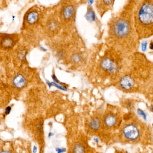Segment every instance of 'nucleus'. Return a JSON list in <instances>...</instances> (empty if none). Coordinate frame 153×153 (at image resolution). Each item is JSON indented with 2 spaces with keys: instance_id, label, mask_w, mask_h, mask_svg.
<instances>
[{
  "instance_id": "9d476101",
  "label": "nucleus",
  "mask_w": 153,
  "mask_h": 153,
  "mask_svg": "<svg viewBox=\"0 0 153 153\" xmlns=\"http://www.w3.org/2000/svg\"><path fill=\"white\" fill-rule=\"evenodd\" d=\"M89 126L92 129L96 130L98 129L100 126V121L97 118H94L89 123Z\"/></svg>"
},
{
  "instance_id": "423d86ee",
  "label": "nucleus",
  "mask_w": 153,
  "mask_h": 153,
  "mask_svg": "<svg viewBox=\"0 0 153 153\" xmlns=\"http://www.w3.org/2000/svg\"><path fill=\"white\" fill-rule=\"evenodd\" d=\"M14 40L10 37H5L2 39L1 45L5 48H10L14 45Z\"/></svg>"
},
{
  "instance_id": "4be33fe9",
  "label": "nucleus",
  "mask_w": 153,
  "mask_h": 153,
  "mask_svg": "<svg viewBox=\"0 0 153 153\" xmlns=\"http://www.w3.org/2000/svg\"><path fill=\"white\" fill-rule=\"evenodd\" d=\"M94 142H95V143H97L99 142V139L96 138V137H95V138H94Z\"/></svg>"
},
{
  "instance_id": "0eeeda50",
  "label": "nucleus",
  "mask_w": 153,
  "mask_h": 153,
  "mask_svg": "<svg viewBox=\"0 0 153 153\" xmlns=\"http://www.w3.org/2000/svg\"><path fill=\"white\" fill-rule=\"evenodd\" d=\"M38 19L39 14L36 11L31 12L27 15V21L30 24H33L36 22Z\"/></svg>"
},
{
  "instance_id": "aec40b11",
  "label": "nucleus",
  "mask_w": 153,
  "mask_h": 153,
  "mask_svg": "<svg viewBox=\"0 0 153 153\" xmlns=\"http://www.w3.org/2000/svg\"><path fill=\"white\" fill-rule=\"evenodd\" d=\"M37 152V148L36 146H34L33 149V153H36Z\"/></svg>"
},
{
  "instance_id": "f8f14e48",
  "label": "nucleus",
  "mask_w": 153,
  "mask_h": 153,
  "mask_svg": "<svg viewBox=\"0 0 153 153\" xmlns=\"http://www.w3.org/2000/svg\"><path fill=\"white\" fill-rule=\"evenodd\" d=\"M74 153H85L84 147L80 144H77L75 146L73 150Z\"/></svg>"
},
{
  "instance_id": "f257e3e1",
  "label": "nucleus",
  "mask_w": 153,
  "mask_h": 153,
  "mask_svg": "<svg viewBox=\"0 0 153 153\" xmlns=\"http://www.w3.org/2000/svg\"><path fill=\"white\" fill-rule=\"evenodd\" d=\"M134 19L137 28L153 29V0H135Z\"/></svg>"
},
{
  "instance_id": "5701e85b",
  "label": "nucleus",
  "mask_w": 153,
  "mask_h": 153,
  "mask_svg": "<svg viewBox=\"0 0 153 153\" xmlns=\"http://www.w3.org/2000/svg\"><path fill=\"white\" fill-rule=\"evenodd\" d=\"M0 153H11L10 152H8V151H2V152H1Z\"/></svg>"
},
{
  "instance_id": "20e7f679",
  "label": "nucleus",
  "mask_w": 153,
  "mask_h": 153,
  "mask_svg": "<svg viewBox=\"0 0 153 153\" xmlns=\"http://www.w3.org/2000/svg\"><path fill=\"white\" fill-rule=\"evenodd\" d=\"M120 85L126 90L131 89L134 85V81L131 77L129 76L123 77L120 80Z\"/></svg>"
},
{
  "instance_id": "f3484780",
  "label": "nucleus",
  "mask_w": 153,
  "mask_h": 153,
  "mask_svg": "<svg viewBox=\"0 0 153 153\" xmlns=\"http://www.w3.org/2000/svg\"><path fill=\"white\" fill-rule=\"evenodd\" d=\"M56 152L57 153H63L66 152V149H61V148H56Z\"/></svg>"
},
{
  "instance_id": "412c9836",
  "label": "nucleus",
  "mask_w": 153,
  "mask_h": 153,
  "mask_svg": "<svg viewBox=\"0 0 153 153\" xmlns=\"http://www.w3.org/2000/svg\"><path fill=\"white\" fill-rule=\"evenodd\" d=\"M150 47L151 49L153 50V42H152L150 44Z\"/></svg>"
},
{
  "instance_id": "b1692460",
  "label": "nucleus",
  "mask_w": 153,
  "mask_h": 153,
  "mask_svg": "<svg viewBox=\"0 0 153 153\" xmlns=\"http://www.w3.org/2000/svg\"><path fill=\"white\" fill-rule=\"evenodd\" d=\"M53 136V134L52 133H50L49 134V137H52Z\"/></svg>"
},
{
  "instance_id": "6ab92c4d",
  "label": "nucleus",
  "mask_w": 153,
  "mask_h": 153,
  "mask_svg": "<svg viewBox=\"0 0 153 153\" xmlns=\"http://www.w3.org/2000/svg\"><path fill=\"white\" fill-rule=\"evenodd\" d=\"M11 110V107H7V108H6V109H5V114H7H7H9V113H10V112Z\"/></svg>"
},
{
  "instance_id": "6e6552de",
  "label": "nucleus",
  "mask_w": 153,
  "mask_h": 153,
  "mask_svg": "<svg viewBox=\"0 0 153 153\" xmlns=\"http://www.w3.org/2000/svg\"><path fill=\"white\" fill-rule=\"evenodd\" d=\"M74 12V9L72 6L69 5L65 8L63 10V15L66 19H70Z\"/></svg>"
},
{
  "instance_id": "2eb2a0df",
  "label": "nucleus",
  "mask_w": 153,
  "mask_h": 153,
  "mask_svg": "<svg viewBox=\"0 0 153 153\" xmlns=\"http://www.w3.org/2000/svg\"><path fill=\"white\" fill-rule=\"evenodd\" d=\"M147 43L146 41H144L142 42V50L143 52H145L147 48Z\"/></svg>"
},
{
  "instance_id": "f03ea898",
  "label": "nucleus",
  "mask_w": 153,
  "mask_h": 153,
  "mask_svg": "<svg viewBox=\"0 0 153 153\" xmlns=\"http://www.w3.org/2000/svg\"><path fill=\"white\" fill-rule=\"evenodd\" d=\"M125 136L130 140H135L139 136V131L136 127L134 125H128L124 128Z\"/></svg>"
},
{
  "instance_id": "a211bd4d",
  "label": "nucleus",
  "mask_w": 153,
  "mask_h": 153,
  "mask_svg": "<svg viewBox=\"0 0 153 153\" xmlns=\"http://www.w3.org/2000/svg\"><path fill=\"white\" fill-rule=\"evenodd\" d=\"M113 0H103V2L107 5H109L111 4Z\"/></svg>"
},
{
  "instance_id": "39448f33",
  "label": "nucleus",
  "mask_w": 153,
  "mask_h": 153,
  "mask_svg": "<svg viewBox=\"0 0 153 153\" xmlns=\"http://www.w3.org/2000/svg\"><path fill=\"white\" fill-rule=\"evenodd\" d=\"M26 84V80L22 75H18L14 77L13 80V84L15 87L21 88L24 87Z\"/></svg>"
},
{
  "instance_id": "9b49d317",
  "label": "nucleus",
  "mask_w": 153,
  "mask_h": 153,
  "mask_svg": "<svg viewBox=\"0 0 153 153\" xmlns=\"http://www.w3.org/2000/svg\"><path fill=\"white\" fill-rule=\"evenodd\" d=\"M86 19L87 20L90 22H92L95 20V14L92 10L91 9L88 10L87 13L85 15Z\"/></svg>"
},
{
  "instance_id": "4468645a",
  "label": "nucleus",
  "mask_w": 153,
  "mask_h": 153,
  "mask_svg": "<svg viewBox=\"0 0 153 153\" xmlns=\"http://www.w3.org/2000/svg\"><path fill=\"white\" fill-rule=\"evenodd\" d=\"M57 27V25H56V22H51L49 24V28L51 30H53L56 29Z\"/></svg>"
},
{
  "instance_id": "1a4fd4ad",
  "label": "nucleus",
  "mask_w": 153,
  "mask_h": 153,
  "mask_svg": "<svg viewBox=\"0 0 153 153\" xmlns=\"http://www.w3.org/2000/svg\"><path fill=\"white\" fill-rule=\"evenodd\" d=\"M117 122L116 118L112 115H109L105 119V123L108 127L113 126Z\"/></svg>"
},
{
  "instance_id": "dca6fc26",
  "label": "nucleus",
  "mask_w": 153,
  "mask_h": 153,
  "mask_svg": "<svg viewBox=\"0 0 153 153\" xmlns=\"http://www.w3.org/2000/svg\"><path fill=\"white\" fill-rule=\"evenodd\" d=\"M137 113H138V114H139V115L143 117V118L145 120H146V116L144 111H143L141 110L138 109V110H137Z\"/></svg>"
},
{
  "instance_id": "7ed1b4c3",
  "label": "nucleus",
  "mask_w": 153,
  "mask_h": 153,
  "mask_svg": "<svg viewBox=\"0 0 153 153\" xmlns=\"http://www.w3.org/2000/svg\"><path fill=\"white\" fill-rule=\"evenodd\" d=\"M101 66L103 70L110 73H114L118 69L116 63L109 58H104L102 61Z\"/></svg>"
},
{
  "instance_id": "ddd939ff",
  "label": "nucleus",
  "mask_w": 153,
  "mask_h": 153,
  "mask_svg": "<svg viewBox=\"0 0 153 153\" xmlns=\"http://www.w3.org/2000/svg\"><path fill=\"white\" fill-rule=\"evenodd\" d=\"M71 59L74 62L79 63L82 61V56L80 54H75L72 56Z\"/></svg>"
}]
</instances>
